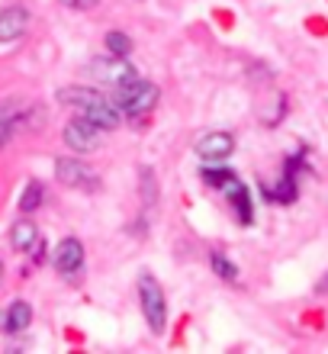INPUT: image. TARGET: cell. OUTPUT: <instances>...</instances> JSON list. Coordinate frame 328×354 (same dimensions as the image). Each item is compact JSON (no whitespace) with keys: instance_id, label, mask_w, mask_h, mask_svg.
Listing matches in <instances>:
<instances>
[{"instance_id":"6da1fadb","label":"cell","mask_w":328,"mask_h":354,"mask_svg":"<svg viewBox=\"0 0 328 354\" xmlns=\"http://www.w3.org/2000/svg\"><path fill=\"white\" fill-rule=\"evenodd\" d=\"M58 100L65 106H75L77 113H84L87 120H94L104 129H116L122 122V110L116 106V100L104 97L100 91H90V87H61Z\"/></svg>"},{"instance_id":"7a4b0ae2","label":"cell","mask_w":328,"mask_h":354,"mask_svg":"<svg viewBox=\"0 0 328 354\" xmlns=\"http://www.w3.org/2000/svg\"><path fill=\"white\" fill-rule=\"evenodd\" d=\"M158 97L161 91L151 81H129V84L116 87V106L122 110V116H129V120H142V116H148L155 106H158Z\"/></svg>"},{"instance_id":"3957f363","label":"cell","mask_w":328,"mask_h":354,"mask_svg":"<svg viewBox=\"0 0 328 354\" xmlns=\"http://www.w3.org/2000/svg\"><path fill=\"white\" fill-rule=\"evenodd\" d=\"M139 299H142V313H145V322L155 335L164 332V322H168V303H164V290L151 274H142L139 277Z\"/></svg>"},{"instance_id":"277c9868","label":"cell","mask_w":328,"mask_h":354,"mask_svg":"<svg viewBox=\"0 0 328 354\" xmlns=\"http://www.w3.org/2000/svg\"><path fill=\"white\" fill-rule=\"evenodd\" d=\"M100 136H104V126H97L94 120H87L84 113H81V116H75V120L65 126L68 149H75L77 155H87V151L100 149Z\"/></svg>"},{"instance_id":"5b68a950","label":"cell","mask_w":328,"mask_h":354,"mask_svg":"<svg viewBox=\"0 0 328 354\" xmlns=\"http://www.w3.org/2000/svg\"><path fill=\"white\" fill-rule=\"evenodd\" d=\"M90 75L100 81V84H110V87H122L129 84V81H135V68L126 62L122 55H110V58H94L90 62Z\"/></svg>"},{"instance_id":"8992f818","label":"cell","mask_w":328,"mask_h":354,"mask_svg":"<svg viewBox=\"0 0 328 354\" xmlns=\"http://www.w3.org/2000/svg\"><path fill=\"white\" fill-rule=\"evenodd\" d=\"M55 177L65 187H75V190H94L97 187V174L87 168L84 161H77V158H58L55 161Z\"/></svg>"},{"instance_id":"52a82bcc","label":"cell","mask_w":328,"mask_h":354,"mask_svg":"<svg viewBox=\"0 0 328 354\" xmlns=\"http://www.w3.org/2000/svg\"><path fill=\"white\" fill-rule=\"evenodd\" d=\"M222 190H225V196H229V203H232L235 216H238V223L251 225L254 223V200H251V190L238 180V174L229 177V180L222 184Z\"/></svg>"},{"instance_id":"ba28073f","label":"cell","mask_w":328,"mask_h":354,"mask_svg":"<svg viewBox=\"0 0 328 354\" xmlns=\"http://www.w3.org/2000/svg\"><path fill=\"white\" fill-rule=\"evenodd\" d=\"M52 261H55L58 274H65V277H77L81 268H84V245L77 242V239H61Z\"/></svg>"},{"instance_id":"9c48e42d","label":"cell","mask_w":328,"mask_h":354,"mask_svg":"<svg viewBox=\"0 0 328 354\" xmlns=\"http://www.w3.org/2000/svg\"><path fill=\"white\" fill-rule=\"evenodd\" d=\"M193 151H197L203 161H225L235 151V139L229 132H206L203 139H197Z\"/></svg>"},{"instance_id":"30bf717a","label":"cell","mask_w":328,"mask_h":354,"mask_svg":"<svg viewBox=\"0 0 328 354\" xmlns=\"http://www.w3.org/2000/svg\"><path fill=\"white\" fill-rule=\"evenodd\" d=\"M302 155H306V151H300V155H293V158L287 161V171H283V180L277 190L264 187V196H267L271 203H293V200H296V194H300V190H296V168H300Z\"/></svg>"},{"instance_id":"8fae6325","label":"cell","mask_w":328,"mask_h":354,"mask_svg":"<svg viewBox=\"0 0 328 354\" xmlns=\"http://www.w3.org/2000/svg\"><path fill=\"white\" fill-rule=\"evenodd\" d=\"M29 29V10L26 7H3L0 10V42H13Z\"/></svg>"},{"instance_id":"7c38bea8","label":"cell","mask_w":328,"mask_h":354,"mask_svg":"<svg viewBox=\"0 0 328 354\" xmlns=\"http://www.w3.org/2000/svg\"><path fill=\"white\" fill-rule=\"evenodd\" d=\"M29 322H32V306H29L26 299H13L7 306V313H3V332L7 335H19L23 328H29Z\"/></svg>"},{"instance_id":"4fadbf2b","label":"cell","mask_w":328,"mask_h":354,"mask_svg":"<svg viewBox=\"0 0 328 354\" xmlns=\"http://www.w3.org/2000/svg\"><path fill=\"white\" fill-rule=\"evenodd\" d=\"M39 229H36V223H29V219H19L13 229H10V245L17 248V252H36L39 248Z\"/></svg>"},{"instance_id":"5bb4252c","label":"cell","mask_w":328,"mask_h":354,"mask_svg":"<svg viewBox=\"0 0 328 354\" xmlns=\"http://www.w3.org/2000/svg\"><path fill=\"white\" fill-rule=\"evenodd\" d=\"M17 122H23V106H19L17 100H3L0 103V149L13 139Z\"/></svg>"},{"instance_id":"9a60e30c","label":"cell","mask_w":328,"mask_h":354,"mask_svg":"<svg viewBox=\"0 0 328 354\" xmlns=\"http://www.w3.org/2000/svg\"><path fill=\"white\" fill-rule=\"evenodd\" d=\"M139 187H142V203H148V206L158 203V177H155V171L151 168H142Z\"/></svg>"},{"instance_id":"2e32d148","label":"cell","mask_w":328,"mask_h":354,"mask_svg":"<svg viewBox=\"0 0 328 354\" xmlns=\"http://www.w3.org/2000/svg\"><path fill=\"white\" fill-rule=\"evenodd\" d=\"M42 194H46V190H42V184H39V180H29L26 190H23V196H19V209H23V213L39 209V206H42Z\"/></svg>"},{"instance_id":"e0dca14e","label":"cell","mask_w":328,"mask_h":354,"mask_svg":"<svg viewBox=\"0 0 328 354\" xmlns=\"http://www.w3.org/2000/svg\"><path fill=\"white\" fill-rule=\"evenodd\" d=\"M209 264H213V270H216L222 280H229V283H235V280H238V268H235V264L229 261L222 252H213V254H209Z\"/></svg>"},{"instance_id":"ac0fdd59","label":"cell","mask_w":328,"mask_h":354,"mask_svg":"<svg viewBox=\"0 0 328 354\" xmlns=\"http://www.w3.org/2000/svg\"><path fill=\"white\" fill-rule=\"evenodd\" d=\"M106 48H110V55H129L132 52V39L126 36V32H116V29H113V32H106Z\"/></svg>"},{"instance_id":"d6986e66","label":"cell","mask_w":328,"mask_h":354,"mask_svg":"<svg viewBox=\"0 0 328 354\" xmlns=\"http://www.w3.org/2000/svg\"><path fill=\"white\" fill-rule=\"evenodd\" d=\"M200 177H203L209 187H222L229 177H235V171H225V168H203V171H200Z\"/></svg>"},{"instance_id":"ffe728a7","label":"cell","mask_w":328,"mask_h":354,"mask_svg":"<svg viewBox=\"0 0 328 354\" xmlns=\"http://www.w3.org/2000/svg\"><path fill=\"white\" fill-rule=\"evenodd\" d=\"M65 7H71V10H94L100 0H61Z\"/></svg>"},{"instance_id":"44dd1931","label":"cell","mask_w":328,"mask_h":354,"mask_svg":"<svg viewBox=\"0 0 328 354\" xmlns=\"http://www.w3.org/2000/svg\"><path fill=\"white\" fill-rule=\"evenodd\" d=\"M319 290H322V293H328V274H325V277H322V283H319Z\"/></svg>"},{"instance_id":"7402d4cb","label":"cell","mask_w":328,"mask_h":354,"mask_svg":"<svg viewBox=\"0 0 328 354\" xmlns=\"http://www.w3.org/2000/svg\"><path fill=\"white\" fill-rule=\"evenodd\" d=\"M0 277H3V261H0Z\"/></svg>"}]
</instances>
